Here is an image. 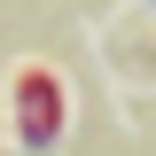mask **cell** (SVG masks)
<instances>
[{"label": "cell", "instance_id": "1", "mask_svg": "<svg viewBox=\"0 0 156 156\" xmlns=\"http://www.w3.org/2000/svg\"><path fill=\"white\" fill-rule=\"evenodd\" d=\"M16 101H23V140H31V148H47V140H55V125H62V94H55V78H47V70H23V78H16Z\"/></svg>", "mask_w": 156, "mask_h": 156}]
</instances>
